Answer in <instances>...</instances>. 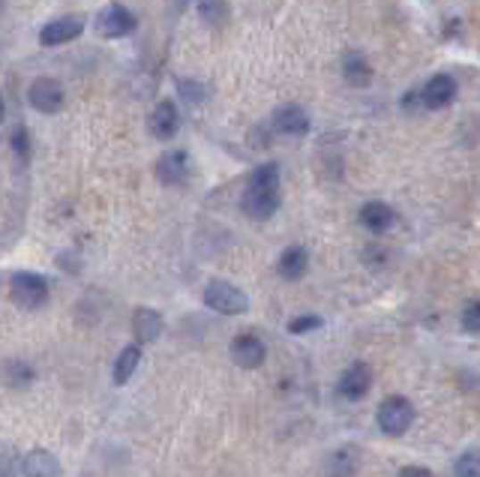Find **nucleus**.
<instances>
[{"label":"nucleus","mask_w":480,"mask_h":477,"mask_svg":"<svg viewBox=\"0 0 480 477\" xmlns=\"http://www.w3.org/2000/svg\"><path fill=\"white\" fill-rule=\"evenodd\" d=\"M138 364H142V345H136V342L123 345V351L118 355V360H114V369H112L114 384L123 388V384L132 378V373L138 369Z\"/></svg>","instance_id":"obj_18"},{"label":"nucleus","mask_w":480,"mask_h":477,"mask_svg":"<svg viewBox=\"0 0 480 477\" xmlns=\"http://www.w3.org/2000/svg\"><path fill=\"white\" fill-rule=\"evenodd\" d=\"M354 472H358V463H354V456L349 450H339V454L330 456V463H327L330 477H354Z\"/></svg>","instance_id":"obj_22"},{"label":"nucleus","mask_w":480,"mask_h":477,"mask_svg":"<svg viewBox=\"0 0 480 477\" xmlns=\"http://www.w3.org/2000/svg\"><path fill=\"white\" fill-rule=\"evenodd\" d=\"M457 100V81L448 72H438L426 81V87L420 90V105L424 109H448V105Z\"/></svg>","instance_id":"obj_10"},{"label":"nucleus","mask_w":480,"mask_h":477,"mask_svg":"<svg viewBox=\"0 0 480 477\" xmlns=\"http://www.w3.org/2000/svg\"><path fill=\"white\" fill-rule=\"evenodd\" d=\"M376 424L385 435H405L415 424V406H411V399L393 393V397L382 399L376 411Z\"/></svg>","instance_id":"obj_3"},{"label":"nucleus","mask_w":480,"mask_h":477,"mask_svg":"<svg viewBox=\"0 0 480 477\" xmlns=\"http://www.w3.org/2000/svg\"><path fill=\"white\" fill-rule=\"evenodd\" d=\"M6 118V103H4V94H0V123Z\"/></svg>","instance_id":"obj_31"},{"label":"nucleus","mask_w":480,"mask_h":477,"mask_svg":"<svg viewBox=\"0 0 480 477\" xmlns=\"http://www.w3.org/2000/svg\"><path fill=\"white\" fill-rule=\"evenodd\" d=\"M372 388V369L363 364V360H354V364L339 375V384H336V393L349 402H358L369 393Z\"/></svg>","instance_id":"obj_8"},{"label":"nucleus","mask_w":480,"mask_h":477,"mask_svg":"<svg viewBox=\"0 0 480 477\" xmlns=\"http://www.w3.org/2000/svg\"><path fill=\"white\" fill-rule=\"evenodd\" d=\"M321 325H325V322H321V316H312V312H306V316H297V318H292V322L286 325V331L292 333V336H303V333L319 331Z\"/></svg>","instance_id":"obj_24"},{"label":"nucleus","mask_w":480,"mask_h":477,"mask_svg":"<svg viewBox=\"0 0 480 477\" xmlns=\"http://www.w3.org/2000/svg\"><path fill=\"white\" fill-rule=\"evenodd\" d=\"M402 109H405V111L420 109V90H409V94L402 96Z\"/></svg>","instance_id":"obj_29"},{"label":"nucleus","mask_w":480,"mask_h":477,"mask_svg":"<svg viewBox=\"0 0 480 477\" xmlns=\"http://www.w3.org/2000/svg\"><path fill=\"white\" fill-rule=\"evenodd\" d=\"M393 222H396V213H393L391 204H385V201H367V204L360 208V226L367 228V232H372V234L391 232Z\"/></svg>","instance_id":"obj_15"},{"label":"nucleus","mask_w":480,"mask_h":477,"mask_svg":"<svg viewBox=\"0 0 480 477\" xmlns=\"http://www.w3.org/2000/svg\"><path fill=\"white\" fill-rule=\"evenodd\" d=\"M189 153L186 151H169L160 156V162H156V177H160V184L165 186H184L189 180Z\"/></svg>","instance_id":"obj_12"},{"label":"nucleus","mask_w":480,"mask_h":477,"mask_svg":"<svg viewBox=\"0 0 480 477\" xmlns=\"http://www.w3.org/2000/svg\"><path fill=\"white\" fill-rule=\"evenodd\" d=\"M198 15H202V21L204 24H211V28H217V24H226L228 21V4L226 0H198Z\"/></svg>","instance_id":"obj_21"},{"label":"nucleus","mask_w":480,"mask_h":477,"mask_svg":"<svg viewBox=\"0 0 480 477\" xmlns=\"http://www.w3.org/2000/svg\"><path fill=\"white\" fill-rule=\"evenodd\" d=\"M94 28H96V34H99V37H105V39H120V37L136 34L138 19L127 10V6L109 4V6H103V10L96 12Z\"/></svg>","instance_id":"obj_5"},{"label":"nucleus","mask_w":480,"mask_h":477,"mask_svg":"<svg viewBox=\"0 0 480 477\" xmlns=\"http://www.w3.org/2000/svg\"><path fill=\"white\" fill-rule=\"evenodd\" d=\"M228 355L240 369H259L264 360H268V345L255 333H237L235 340H231Z\"/></svg>","instance_id":"obj_7"},{"label":"nucleus","mask_w":480,"mask_h":477,"mask_svg":"<svg viewBox=\"0 0 480 477\" xmlns=\"http://www.w3.org/2000/svg\"><path fill=\"white\" fill-rule=\"evenodd\" d=\"M0 375H4L6 388H12V391H24L33 378H37V373H33V366L28 360H6L4 369H0Z\"/></svg>","instance_id":"obj_20"},{"label":"nucleus","mask_w":480,"mask_h":477,"mask_svg":"<svg viewBox=\"0 0 480 477\" xmlns=\"http://www.w3.org/2000/svg\"><path fill=\"white\" fill-rule=\"evenodd\" d=\"M306 270H310V252H306V246H288L283 250V256L277 261V274L288 279V283H297V279L306 276Z\"/></svg>","instance_id":"obj_16"},{"label":"nucleus","mask_w":480,"mask_h":477,"mask_svg":"<svg viewBox=\"0 0 480 477\" xmlns=\"http://www.w3.org/2000/svg\"><path fill=\"white\" fill-rule=\"evenodd\" d=\"M400 477H435L429 468H424V465H405L402 472H400Z\"/></svg>","instance_id":"obj_30"},{"label":"nucleus","mask_w":480,"mask_h":477,"mask_svg":"<svg viewBox=\"0 0 480 477\" xmlns=\"http://www.w3.org/2000/svg\"><path fill=\"white\" fill-rule=\"evenodd\" d=\"M459 327L468 336H477L480 333V303L477 300H468L466 303V309H462V316H459Z\"/></svg>","instance_id":"obj_25"},{"label":"nucleus","mask_w":480,"mask_h":477,"mask_svg":"<svg viewBox=\"0 0 480 477\" xmlns=\"http://www.w3.org/2000/svg\"><path fill=\"white\" fill-rule=\"evenodd\" d=\"M19 474H24V477H61L63 465L52 450L33 448V450H28V454H21Z\"/></svg>","instance_id":"obj_14"},{"label":"nucleus","mask_w":480,"mask_h":477,"mask_svg":"<svg viewBox=\"0 0 480 477\" xmlns=\"http://www.w3.org/2000/svg\"><path fill=\"white\" fill-rule=\"evenodd\" d=\"M81 30H85V19H81V15H63V19L48 21L46 28L39 30V45L46 48L63 45L70 43V39H76Z\"/></svg>","instance_id":"obj_13"},{"label":"nucleus","mask_w":480,"mask_h":477,"mask_svg":"<svg viewBox=\"0 0 480 477\" xmlns=\"http://www.w3.org/2000/svg\"><path fill=\"white\" fill-rule=\"evenodd\" d=\"M21 454L12 444H0V477H19Z\"/></svg>","instance_id":"obj_23"},{"label":"nucleus","mask_w":480,"mask_h":477,"mask_svg":"<svg viewBox=\"0 0 480 477\" xmlns=\"http://www.w3.org/2000/svg\"><path fill=\"white\" fill-rule=\"evenodd\" d=\"M343 78L349 81L352 87H367L372 81V67L363 54H349L343 61Z\"/></svg>","instance_id":"obj_19"},{"label":"nucleus","mask_w":480,"mask_h":477,"mask_svg":"<svg viewBox=\"0 0 480 477\" xmlns=\"http://www.w3.org/2000/svg\"><path fill=\"white\" fill-rule=\"evenodd\" d=\"M147 129H151V136L160 138V142H171V138L178 136V129H180L178 105L171 100L156 103V109L151 111V118H147Z\"/></svg>","instance_id":"obj_11"},{"label":"nucleus","mask_w":480,"mask_h":477,"mask_svg":"<svg viewBox=\"0 0 480 477\" xmlns=\"http://www.w3.org/2000/svg\"><path fill=\"white\" fill-rule=\"evenodd\" d=\"M283 204V193H279V166L277 162H264L246 177V189L240 195V210L255 222L270 219Z\"/></svg>","instance_id":"obj_1"},{"label":"nucleus","mask_w":480,"mask_h":477,"mask_svg":"<svg viewBox=\"0 0 480 477\" xmlns=\"http://www.w3.org/2000/svg\"><path fill=\"white\" fill-rule=\"evenodd\" d=\"M180 96H184V100L186 103H204V96H208V94H204V85H202V81H189V78H184V81H180Z\"/></svg>","instance_id":"obj_27"},{"label":"nucleus","mask_w":480,"mask_h":477,"mask_svg":"<svg viewBox=\"0 0 480 477\" xmlns=\"http://www.w3.org/2000/svg\"><path fill=\"white\" fill-rule=\"evenodd\" d=\"M10 144H12V151L24 160V156L30 153V133H28V127H15L12 136H10Z\"/></svg>","instance_id":"obj_28"},{"label":"nucleus","mask_w":480,"mask_h":477,"mask_svg":"<svg viewBox=\"0 0 480 477\" xmlns=\"http://www.w3.org/2000/svg\"><path fill=\"white\" fill-rule=\"evenodd\" d=\"M28 103H30L39 114H54V111H61L63 103H66L63 85H61L57 78H37V81H30V87H28Z\"/></svg>","instance_id":"obj_6"},{"label":"nucleus","mask_w":480,"mask_h":477,"mask_svg":"<svg viewBox=\"0 0 480 477\" xmlns=\"http://www.w3.org/2000/svg\"><path fill=\"white\" fill-rule=\"evenodd\" d=\"M453 474L457 477H480V465H477L475 450H466V454L457 456V463H453Z\"/></svg>","instance_id":"obj_26"},{"label":"nucleus","mask_w":480,"mask_h":477,"mask_svg":"<svg viewBox=\"0 0 480 477\" xmlns=\"http://www.w3.org/2000/svg\"><path fill=\"white\" fill-rule=\"evenodd\" d=\"M204 307L219 312V316H244L250 309V298L228 279H211L204 285Z\"/></svg>","instance_id":"obj_2"},{"label":"nucleus","mask_w":480,"mask_h":477,"mask_svg":"<svg viewBox=\"0 0 480 477\" xmlns=\"http://www.w3.org/2000/svg\"><path fill=\"white\" fill-rule=\"evenodd\" d=\"M270 129L279 136H292V138H301L310 133V114H306L301 105L288 103V105H279L277 111L270 114Z\"/></svg>","instance_id":"obj_9"},{"label":"nucleus","mask_w":480,"mask_h":477,"mask_svg":"<svg viewBox=\"0 0 480 477\" xmlns=\"http://www.w3.org/2000/svg\"><path fill=\"white\" fill-rule=\"evenodd\" d=\"M0 10H4V0H0Z\"/></svg>","instance_id":"obj_32"},{"label":"nucleus","mask_w":480,"mask_h":477,"mask_svg":"<svg viewBox=\"0 0 480 477\" xmlns=\"http://www.w3.org/2000/svg\"><path fill=\"white\" fill-rule=\"evenodd\" d=\"M162 333V316L151 307H138L136 316H132V336H136V345L160 340Z\"/></svg>","instance_id":"obj_17"},{"label":"nucleus","mask_w":480,"mask_h":477,"mask_svg":"<svg viewBox=\"0 0 480 477\" xmlns=\"http://www.w3.org/2000/svg\"><path fill=\"white\" fill-rule=\"evenodd\" d=\"M10 298L21 309H39L48 300V283L46 276L33 274V270H19L10 279Z\"/></svg>","instance_id":"obj_4"}]
</instances>
